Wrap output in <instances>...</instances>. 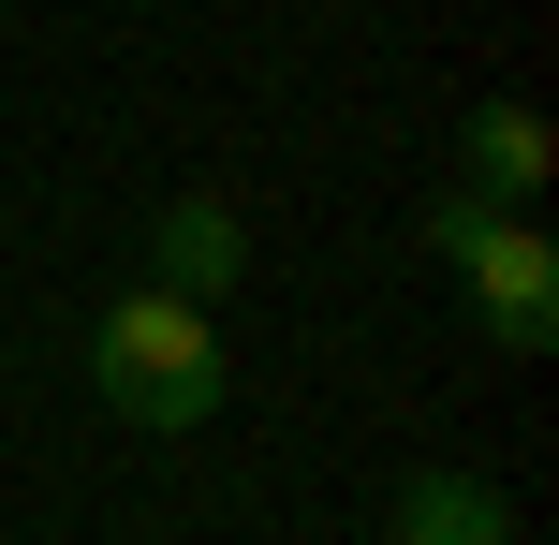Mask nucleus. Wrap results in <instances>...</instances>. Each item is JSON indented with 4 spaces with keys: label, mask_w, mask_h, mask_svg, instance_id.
<instances>
[{
    "label": "nucleus",
    "mask_w": 559,
    "mask_h": 545,
    "mask_svg": "<svg viewBox=\"0 0 559 545\" xmlns=\"http://www.w3.org/2000/svg\"><path fill=\"white\" fill-rule=\"evenodd\" d=\"M88 383H104V413H133V428H206L222 383H236V354H222V324H206L192 295L133 281L104 324H88Z\"/></svg>",
    "instance_id": "nucleus-1"
},
{
    "label": "nucleus",
    "mask_w": 559,
    "mask_h": 545,
    "mask_svg": "<svg viewBox=\"0 0 559 545\" xmlns=\"http://www.w3.org/2000/svg\"><path fill=\"white\" fill-rule=\"evenodd\" d=\"M427 251L456 265V295H472V324H486L501 354H545V340H559V251L515 222V206L442 192V206H427Z\"/></svg>",
    "instance_id": "nucleus-2"
},
{
    "label": "nucleus",
    "mask_w": 559,
    "mask_h": 545,
    "mask_svg": "<svg viewBox=\"0 0 559 545\" xmlns=\"http://www.w3.org/2000/svg\"><path fill=\"white\" fill-rule=\"evenodd\" d=\"M147 281H163V295H192V310H222V295L251 281V222H236L222 192H177L163 222H147Z\"/></svg>",
    "instance_id": "nucleus-3"
},
{
    "label": "nucleus",
    "mask_w": 559,
    "mask_h": 545,
    "mask_svg": "<svg viewBox=\"0 0 559 545\" xmlns=\"http://www.w3.org/2000/svg\"><path fill=\"white\" fill-rule=\"evenodd\" d=\"M383 545H515V501L486 487V472H413L397 517H383Z\"/></svg>",
    "instance_id": "nucleus-4"
},
{
    "label": "nucleus",
    "mask_w": 559,
    "mask_h": 545,
    "mask_svg": "<svg viewBox=\"0 0 559 545\" xmlns=\"http://www.w3.org/2000/svg\"><path fill=\"white\" fill-rule=\"evenodd\" d=\"M545 163H559V133H545L531 104H486V118H472V192H486V206L545 192Z\"/></svg>",
    "instance_id": "nucleus-5"
}]
</instances>
